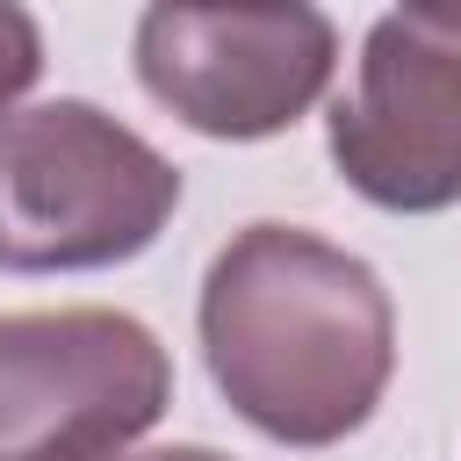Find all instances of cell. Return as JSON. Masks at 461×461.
Returning <instances> with one entry per match:
<instances>
[{"label":"cell","mask_w":461,"mask_h":461,"mask_svg":"<svg viewBox=\"0 0 461 461\" xmlns=\"http://www.w3.org/2000/svg\"><path fill=\"white\" fill-rule=\"evenodd\" d=\"M223 403L281 447H339L396 375V310L367 259L295 223H245L202 281Z\"/></svg>","instance_id":"6da1fadb"},{"label":"cell","mask_w":461,"mask_h":461,"mask_svg":"<svg viewBox=\"0 0 461 461\" xmlns=\"http://www.w3.org/2000/svg\"><path fill=\"white\" fill-rule=\"evenodd\" d=\"M180 209V173L94 101L0 122V274L122 267Z\"/></svg>","instance_id":"7a4b0ae2"},{"label":"cell","mask_w":461,"mask_h":461,"mask_svg":"<svg viewBox=\"0 0 461 461\" xmlns=\"http://www.w3.org/2000/svg\"><path fill=\"white\" fill-rule=\"evenodd\" d=\"M339 65V29L310 0H151L137 14L144 94L202 137L252 144L303 122Z\"/></svg>","instance_id":"3957f363"},{"label":"cell","mask_w":461,"mask_h":461,"mask_svg":"<svg viewBox=\"0 0 461 461\" xmlns=\"http://www.w3.org/2000/svg\"><path fill=\"white\" fill-rule=\"evenodd\" d=\"M173 403L166 346L122 310L0 317V461H122Z\"/></svg>","instance_id":"277c9868"},{"label":"cell","mask_w":461,"mask_h":461,"mask_svg":"<svg viewBox=\"0 0 461 461\" xmlns=\"http://www.w3.org/2000/svg\"><path fill=\"white\" fill-rule=\"evenodd\" d=\"M331 166L353 194L396 216L461 202V36L382 14L360 43L353 94L324 122Z\"/></svg>","instance_id":"5b68a950"},{"label":"cell","mask_w":461,"mask_h":461,"mask_svg":"<svg viewBox=\"0 0 461 461\" xmlns=\"http://www.w3.org/2000/svg\"><path fill=\"white\" fill-rule=\"evenodd\" d=\"M43 72V29L22 0H0V122H14V101Z\"/></svg>","instance_id":"8992f818"},{"label":"cell","mask_w":461,"mask_h":461,"mask_svg":"<svg viewBox=\"0 0 461 461\" xmlns=\"http://www.w3.org/2000/svg\"><path fill=\"white\" fill-rule=\"evenodd\" d=\"M396 14H411V22H425V29L461 36V0H396Z\"/></svg>","instance_id":"52a82bcc"},{"label":"cell","mask_w":461,"mask_h":461,"mask_svg":"<svg viewBox=\"0 0 461 461\" xmlns=\"http://www.w3.org/2000/svg\"><path fill=\"white\" fill-rule=\"evenodd\" d=\"M130 461H230L216 447H151V454H130Z\"/></svg>","instance_id":"ba28073f"}]
</instances>
